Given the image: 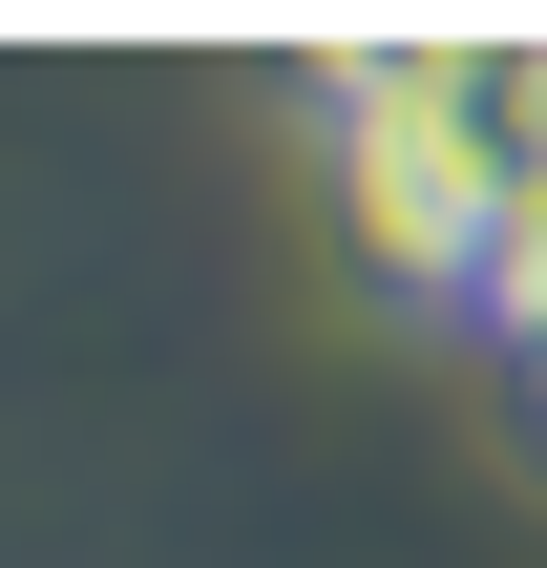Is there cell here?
<instances>
[{"mask_svg":"<svg viewBox=\"0 0 547 568\" xmlns=\"http://www.w3.org/2000/svg\"><path fill=\"white\" fill-rule=\"evenodd\" d=\"M316 211L379 316L485 337L527 274V148H506V42H337L316 84Z\"/></svg>","mask_w":547,"mask_h":568,"instance_id":"1","label":"cell"},{"mask_svg":"<svg viewBox=\"0 0 547 568\" xmlns=\"http://www.w3.org/2000/svg\"><path fill=\"white\" fill-rule=\"evenodd\" d=\"M485 379H506V422H527V464H547V232H527V274H506V316H485Z\"/></svg>","mask_w":547,"mask_h":568,"instance_id":"2","label":"cell"}]
</instances>
